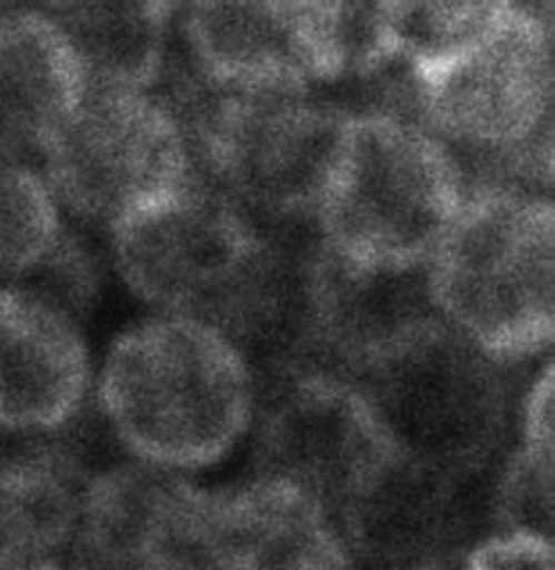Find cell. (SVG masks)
Wrapping results in <instances>:
<instances>
[{
	"label": "cell",
	"instance_id": "cell-22",
	"mask_svg": "<svg viewBox=\"0 0 555 570\" xmlns=\"http://www.w3.org/2000/svg\"><path fill=\"white\" fill-rule=\"evenodd\" d=\"M463 570H555L553 538L536 532H492L465 551Z\"/></svg>",
	"mask_w": 555,
	"mask_h": 570
},
{
	"label": "cell",
	"instance_id": "cell-23",
	"mask_svg": "<svg viewBox=\"0 0 555 570\" xmlns=\"http://www.w3.org/2000/svg\"><path fill=\"white\" fill-rule=\"evenodd\" d=\"M553 362H546L532 379L517 412V431L523 448L553 452Z\"/></svg>",
	"mask_w": 555,
	"mask_h": 570
},
{
	"label": "cell",
	"instance_id": "cell-8",
	"mask_svg": "<svg viewBox=\"0 0 555 570\" xmlns=\"http://www.w3.org/2000/svg\"><path fill=\"white\" fill-rule=\"evenodd\" d=\"M176 29L195 67L224 91H318L354 71L351 3H190Z\"/></svg>",
	"mask_w": 555,
	"mask_h": 570
},
{
	"label": "cell",
	"instance_id": "cell-24",
	"mask_svg": "<svg viewBox=\"0 0 555 570\" xmlns=\"http://www.w3.org/2000/svg\"><path fill=\"white\" fill-rule=\"evenodd\" d=\"M0 570H88L77 561H17L0 557Z\"/></svg>",
	"mask_w": 555,
	"mask_h": 570
},
{
	"label": "cell",
	"instance_id": "cell-14",
	"mask_svg": "<svg viewBox=\"0 0 555 570\" xmlns=\"http://www.w3.org/2000/svg\"><path fill=\"white\" fill-rule=\"evenodd\" d=\"M207 547L211 570H354L330 511L276 478L209 490Z\"/></svg>",
	"mask_w": 555,
	"mask_h": 570
},
{
	"label": "cell",
	"instance_id": "cell-2",
	"mask_svg": "<svg viewBox=\"0 0 555 570\" xmlns=\"http://www.w3.org/2000/svg\"><path fill=\"white\" fill-rule=\"evenodd\" d=\"M555 209L551 195L473 188L425 264L446 326L511 366L553 345Z\"/></svg>",
	"mask_w": 555,
	"mask_h": 570
},
{
	"label": "cell",
	"instance_id": "cell-15",
	"mask_svg": "<svg viewBox=\"0 0 555 570\" xmlns=\"http://www.w3.org/2000/svg\"><path fill=\"white\" fill-rule=\"evenodd\" d=\"M86 94L83 69L46 8L0 12V159L43 155Z\"/></svg>",
	"mask_w": 555,
	"mask_h": 570
},
{
	"label": "cell",
	"instance_id": "cell-19",
	"mask_svg": "<svg viewBox=\"0 0 555 570\" xmlns=\"http://www.w3.org/2000/svg\"><path fill=\"white\" fill-rule=\"evenodd\" d=\"M504 0L487 3H383L385 27L394 60L410 75L433 67L456 50L475 41L496 14Z\"/></svg>",
	"mask_w": 555,
	"mask_h": 570
},
{
	"label": "cell",
	"instance_id": "cell-10",
	"mask_svg": "<svg viewBox=\"0 0 555 570\" xmlns=\"http://www.w3.org/2000/svg\"><path fill=\"white\" fill-rule=\"evenodd\" d=\"M209 490L184 473L119 463L93 473L75 561L88 570H211Z\"/></svg>",
	"mask_w": 555,
	"mask_h": 570
},
{
	"label": "cell",
	"instance_id": "cell-9",
	"mask_svg": "<svg viewBox=\"0 0 555 570\" xmlns=\"http://www.w3.org/2000/svg\"><path fill=\"white\" fill-rule=\"evenodd\" d=\"M255 419V475L304 490L333 519L399 454L359 383L333 371L268 381Z\"/></svg>",
	"mask_w": 555,
	"mask_h": 570
},
{
	"label": "cell",
	"instance_id": "cell-21",
	"mask_svg": "<svg viewBox=\"0 0 555 570\" xmlns=\"http://www.w3.org/2000/svg\"><path fill=\"white\" fill-rule=\"evenodd\" d=\"M12 285H20V288L39 295L69 316L79 318L81 312L93 305L98 269L86 247L65 230L62 240L39 269H33L27 278Z\"/></svg>",
	"mask_w": 555,
	"mask_h": 570
},
{
	"label": "cell",
	"instance_id": "cell-6",
	"mask_svg": "<svg viewBox=\"0 0 555 570\" xmlns=\"http://www.w3.org/2000/svg\"><path fill=\"white\" fill-rule=\"evenodd\" d=\"M553 6L504 0L475 41L410 75L416 115L458 165L553 138Z\"/></svg>",
	"mask_w": 555,
	"mask_h": 570
},
{
	"label": "cell",
	"instance_id": "cell-5",
	"mask_svg": "<svg viewBox=\"0 0 555 570\" xmlns=\"http://www.w3.org/2000/svg\"><path fill=\"white\" fill-rule=\"evenodd\" d=\"M504 364L442 318L356 379L399 456L458 480L485 473L511 428Z\"/></svg>",
	"mask_w": 555,
	"mask_h": 570
},
{
	"label": "cell",
	"instance_id": "cell-11",
	"mask_svg": "<svg viewBox=\"0 0 555 570\" xmlns=\"http://www.w3.org/2000/svg\"><path fill=\"white\" fill-rule=\"evenodd\" d=\"M433 318L439 314L425 266L368 269L335 255L316 236L307 264L301 347L290 371H333L356 381Z\"/></svg>",
	"mask_w": 555,
	"mask_h": 570
},
{
	"label": "cell",
	"instance_id": "cell-7",
	"mask_svg": "<svg viewBox=\"0 0 555 570\" xmlns=\"http://www.w3.org/2000/svg\"><path fill=\"white\" fill-rule=\"evenodd\" d=\"M43 176L60 205L112 230L197 171L188 136L152 91L86 88L52 138Z\"/></svg>",
	"mask_w": 555,
	"mask_h": 570
},
{
	"label": "cell",
	"instance_id": "cell-12",
	"mask_svg": "<svg viewBox=\"0 0 555 570\" xmlns=\"http://www.w3.org/2000/svg\"><path fill=\"white\" fill-rule=\"evenodd\" d=\"M470 483L394 456L335 519L354 566L433 570L463 557L470 549Z\"/></svg>",
	"mask_w": 555,
	"mask_h": 570
},
{
	"label": "cell",
	"instance_id": "cell-13",
	"mask_svg": "<svg viewBox=\"0 0 555 570\" xmlns=\"http://www.w3.org/2000/svg\"><path fill=\"white\" fill-rule=\"evenodd\" d=\"M91 381L79 321L20 285H0V428L60 431L79 416Z\"/></svg>",
	"mask_w": 555,
	"mask_h": 570
},
{
	"label": "cell",
	"instance_id": "cell-1",
	"mask_svg": "<svg viewBox=\"0 0 555 570\" xmlns=\"http://www.w3.org/2000/svg\"><path fill=\"white\" fill-rule=\"evenodd\" d=\"M255 371L205 321L157 314L115 337L98 373V404L136 461L190 473L224 461L257 416Z\"/></svg>",
	"mask_w": 555,
	"mask_h": 570
},
{
	"label": "cell",
	"instance_id": "cell-4",
	"mask_svg": "<svg viewBox=\"0 0 555 570\" xmlns=\"http://www.w3.org/2000/svg\"><path fill=\"white\" fill-rule=\"evenodd\" d=\"M351 110L318 91L217 88L181 121L195 169L261 226L316 222Z\"/></svg>",
	"mask_w": 555,
	"mask_h": 570
},
{
	"label": "cell",
	"instance_id": "cell-3",
	"mask_svg": "<svg viewBox=\"0 0 555 570\" xmlns=\"http://www.w3.org/2000/svg\"><path fill=\"white\" fill-rule=\"evenodd\" d=\"M463 200L460 165L442 138L408 117L354 112L314 226L347 262L420 269Z\"/></svg>",
	"mask_w": 555,
	"mask_h": 570
},
{
	"label": "cell",
	"instance_id": "cell-17",
	"mask_svg": "<svg viewBox=\"0 0 555 570\" xmlns=\"http://www.w3.org/2000/svg\"><path fill=\"white\" fill-rule=\"evenodd\" d=\"M67 33L83 69L86 88L155 91L162 77L176 3H50L43 6Z\"/></svg>",
	"mask_w": 555,
	"mask_h": 570
},
{
	"label": "cell",
	"instance_id": "cell-16",
	"mask_svg": "<svg viewBox=\"0 0 555 570\" xmlns=\"http://www.w3.org/2000/svg\"><path fill=\"white\" fill-rule=\"evenodd\" d=\"M24 438L0 450V557L65 561L93 473L65 440Z\"/></svg>",
	"mask_w": 555,
	"mask_h": 570
},
{
	"label": "cell",
	"instance_id": "cell-18",
	"mask_svg": "<svg viewBox=\"0 0 555 570\" xmlns=\"http://www.w3.org/2000/svg\"><path fill=\"white\" fill-rule=\"evenodd\" d=\"M62 236L60 203L43 171L22 159H0V278H27Z\"/></svg>",
	"mask_w": 555,
	"mask_h": 570
},
{
	"label": "cell",
	"instance_id": "cell-20",
	"mask_svg": "<svg viewBox=\"0 0 555 570\" xmlns=\"http://www.w3.org/2000/svg\"><path fill=\"white\" fill-rule=\"evenodd\" d=\"M489 515L496 532H536L553 538V452L517 444L498 471Z\"/></svg>",
	"mask_w": 555,
	"mask_h": 570
}]
</instances>
